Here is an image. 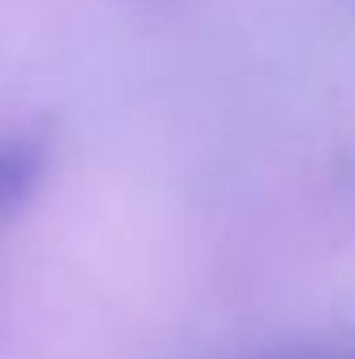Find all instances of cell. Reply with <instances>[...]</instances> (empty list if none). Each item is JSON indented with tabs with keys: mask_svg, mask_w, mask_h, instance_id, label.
<instances>
[{
	"mask_svg": "<svg viewBox=\"0 0 355 359\" xmlns=\"http://www.w3.org/2000/svg\"><path fill=\"white\" fill-rule=\"evenodd\" d=\"M351 359H355V355H351Z\"/></svg>",
	"mask_w": 355,
	"mask_h": 359,
	"instance_id": "cell-2",
	"label": "cell"
},
{
	"mask_svg": "<svg viewBox=\"0 0 355 359\" xmlns=\"http://www.w3.org/2000/svg\"><path fill=\"white\" fill-rule=\"evenodd\" d=\"M46 168H51V155L38 134H4L0 138V222L17 217L38 196Z\"/></svg>",
	"mask_w": 355,
	"mask_h": 359,
	"instance_id": "cell-1",
	"label": "cell"
}]
</instances>
